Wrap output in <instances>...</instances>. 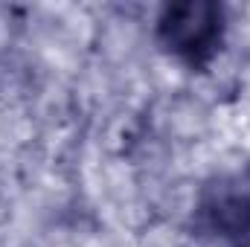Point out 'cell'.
<instances>
[{
    "label": "cell",
    "instance_id": "1",
    "mask_svg": "<svg viewBox=\"0 0 250 247\" xmlns=\"http://www.w3.org/2000/svg\"><path fill=\"white\" fill-rule=\"evenodd\" d=\"M157 38L166 53L192 70L215 59L224 41V9L215 3H175L157 21Z\"/></svg>",
    "mask_w": 250,
    "mask_h": 247
},
{
    "label": "cell",
    "instance_id": "2",
    "mask_svg": "<svg viewBox=\"0 0 250 247\" xmlns=\"http://www.w3.org/2000/svg\"><path fill=\"white\" fill-rule=\"evenodd\" d=\"M195 236L218 247H250V184L245 178H218L201 192Z\"/></svg>",
    "mask_w": 250,
    "mask_h": 247
}]
</instances>
